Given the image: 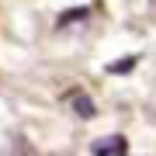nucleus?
I'll use <instances>...</instances> for the list:
<instances>
[{
  "label": "nucleus",
  "mask_w": 156,
  "mask_h": 156,
  "mask_svg": "<svg viewBox=\"0 0 156 156\" xmlns=\"http://www.w3.org/2000/svg\"><path fill=\"white\" fill-rule=\"evenodd\" d=\"M66 104L73 108V115H76V118H94V111H97L94 101H90L83 90H69V94H66Z\"/></svg>",
  "instance_id": "f03ea898"
},
{
  "label": "nucleus",
  "mask_w": 156,
  "mask_h": 156,
  "mask_svg": "<svg viewBox=\"0 0 156 156\" xmlns=\"http://www.w3.org/2000/svg\"><path fill=\"white\" fill-rule=\"evenodd\" d=\"M90 153L94 156H128V139L125 135H101V139H94Z\"/></svg>",
  "instance_id": "f257e3e1"
},
{
  "label": "nucleus",
  "mask_w": 156,
  "mask_h": 156,
  "mask_svg": "<svg viewBox=\"0 0 156 156\" xmlns=\"http://www.w3.org/2000/svg\"><path fill=\"white\" fill-rule=\"evenodd\" d=\"M4 156H38V153L31 149V142L24 139V135H14V139H11V146L4 149Z\"/></svg>",
  "instance_id": "7ed1b4c3"
},
{
  "label": "nucleus",
  "mask_w": 156,
  "mask_h": 156,
  "mask_svg": "<svg viewBox=\"0 0 156 156\" xmlns=\"http://www.w3.org/2000/svg\"><path fill=\"white\" fill-rule=\"evenodd\" d=\"M135 62H139L135 56H125V59H115V62H108V73H111V76H115V73H132V66H135Z\"/></svg>",
  "instance_id": "39448f33"
},
{
  "label": "nucleus",
  "mask_w": 156,
  "mask_h": 156,
  "mask_svg": "<svg viewBox=\"0 0 156 156\" xmlns=\"http://www.w3.org/2000/svg\"><path fill=\"white\" fill-rule=\"evenodd\" d=\"M87 17H90V7H69L66 14H59L56 28H69L73 21H87Z\"/></svg>",
  "instance_id": "20e7f679"
}]
</instances>
